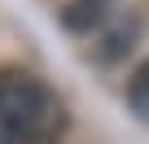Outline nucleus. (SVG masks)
I'll list each match as a JSON object with an SVG mask.
<instances>
[{"label":"nucleus","instance_id":"nucleus-1","mask_svg":"<svg viewBox=\"0 0 149 144\" xmlns=\"http://www.w3.org/2000/svg\"><path fill=\"white\" fill-rule=\"evenodd\" d=\"M66 131V105L31 70H0V144H53Z\"/></svg>","mask_w":149,"mask_h":144},{"label":"nucleus","instance_id":"nucleus-2","mask_svg":"<svg viewBox=\"0 0 149 144\" xmlns=\"http://www.w3.org/2000/svg\"><path fill=\"white\" fill-rule=\"evenodd\" d=\"M140 31H145L140 13H123V18H110V22L97 31V44H92V52H88V57H97L101 65H114V61H123V57L132 52V44L140 39Z\"/></svg>","mask_w":149,"mask_h":144},{"label":"nucleus","instance_id":"nucleus-3","mask_svg":"<svg viewBox=\"0 0 149 144\" xmlns=\"http://www.w3.org/2000/svg\"><path fill=\"white\" fill-rule=\"evenodd\" d=\"M114 5L118 0H66V5L57 9V22L70 35H97L114 18Z\"/></svg>","mask_w":149,"mask_h":144},{"label":"nucleus","instance_id":"nucleus-4","mask_svg":"<svg viewBox=\"0 0 149 144\" xmlns=\"http://www.w3.org/2000/svg\"><path fill=\"white\" fill-rule=\"evenodd\" d=\"M123 96H127V105H132V109L149 122V57H145V61H136V70L127 74Z\"/></svg>","mask_w":149,"mask_h":144}]
</instances>
